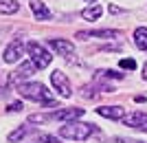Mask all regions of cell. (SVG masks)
Returning <instances> with one entry per match:
<instances>
[{
  "label": "cell",
  "mask_w": 147,
  "mask_h": 143,
  "mask_svg": "<svg viewBox=\"0 0 147 143\" xmlns=\"http://www.w3.org/2000/svg\"><path fill=\"white\" fill-rule=\"evenodd\" d=\"M29 5H31V11H33V16L37 20H51V11L42 0H31Z\"/></svg>",
  "instance_id": "30bf717a"
},
{
  "label": "cell",
  "mask_w": 147,
  "mask_h": 143,
  "mask_svg": "<svg viewBox=\"0 0 147 143\" xmlns=\"http://www.w3.org/2000/svg\"><path fill=\"white\" fill-rule=\"evenodd\" d=\"M49 46L53 51H55L57 55H61V57H66V60H70V57L75 55V46H73V42H68V40H57V37H53V40H49Z\"/></svg>",
  "instance_id": "5b68a950"
},
{
  "label": "cell",
  "mask_w": 147,
  "mask_h": 143,
  "mask_svg": "<svg viewBox=\"0 0 147 143\" xmlns=\"http://www.w3.org/2000/svg\"><path fill=\"white\" fill-rule=\"evenodd\" d=\"M123 123L129 125V128L145 130L147 128V112H132V115H125V117H123Z\"/></svg>",
  "instance_id": "ba28073f"
},
{
  "label": "cell",
  "mask_w": 147,
  "mask_h": 143,
  "mask_svg": "<svg viewBox=\"0 0 147 143\" xmlns=\"http://www.w3.org/2000/svg\"><path fill=\"white\" fill-rule=\"evenodd\" d=\"M35 64L33 62H24V64H20L18 68L11 73V77H9V84H22V79H26V77H31V75L35 73Z\"/></svg>",
  "instance_id": "8992f818"
},
{
  "label": "cell",
  "mask_w": 147,
  "mask_h": 143,
  "mask_svg": "<svg viewBox=\"0 0 147 143\" xmlns=\"http://www.w3.org/2000/svg\"><path fill=\"white\" fill-rule=\"evenodd\" d=\"M134 44L141 51H147V26H138L134 31Z\"/></svg>",
  "instance_id": "4fadbf2b"
},
{
  "label": "cell",
  "mask_w": 147,
  "mask_h": 143,
  "mask_svg": "<svg viewBox=\"0 0 147 143\" xmlns=\"http://www.w3.org/2000/svg\"><path fill=\"white\" fill-rule=\"evenodd\" d=\"M7 110H9V112H18V110H22V104H20V101H16V104H11Z\"/></svg>",
  "instance_id": "d6986e66"
},
{
  "label": "cell",
  "mask_w": 147,
  "mask_h": 143,
  "mask_svg": "<svg viewBox=\"0 0 147 143\" xmlns=\"http://www.w3.org/2000/svg\"><path fill=\"white\" fill-rule=\"evenodd\" d=\"M121 68H125V70H134V68H136V62L132 60V57H125V60H121Z\"/></svg>",
  "instance_id": "e0dca14e"
},
{
  "label": "cell",
  "mask_w": 147,
  "mask_h": 143,
  "mask_svg": "<svg viewBox=\"0 0 147 143\" xmlns=\"http://www.w3.org/2000/svg\"><path fill=\"white\" fill-rule=\"evenodd\" d=\"M97 77H108V79L112 77V79H121V77H123V73H114V70H99V75H97Z\"/></svg>",
  "instance_id": "2e32d148"
},
{
  "label": "cell",
  "mask_w": 147,
  "mask_h": 143,
  "mask_svg": "<svg viewBox=\"0 0 147 143\" xmlns=\"http://www.w3.org/2000/svg\"><path fill=\"white\" fill-rule=\"evenodd\" d=\"M22 55H24V44L20 42V40H13V42L5 49V53H2V60H5L7 64H13V62H18Z\"/></svg>",
  "instance_id": "52a82bcc"
},
{
  "label": "cell",
  "mask_w": 147,
  "mask_h": 143,
  "mask_svg": "<svg viewBox=\"0 0 147 143\" xmlns=\"http://www.w3.org/2000/svg\"><path fill=\"white\" fill-rule=\"evenodd\" d=\"M86 2H94V0H86Z\"/></svg>",
  "instance_id": "603a6c76"
},
{
  "label": "cell",
  "mask_w": 147,
  "mask_h": 143,
  "mask_svg": "<svg viewBox=\"0 0 147 143\" xmlns=\"http://www.w3.org/2000/svg\"><path fill=\"white\" fill-rule=\"evenodd\" d=\"M143 77L147 79V64H145V68H143Z\"/></svg>",
  "instance_id": "7402d4cb"
},
{
  "label": "cell",
  "mask_w": 147,
  "mask_h": 143,
  "mask_svg": "<svg viewBox=\"0 0 147 143\" xmlns=\"http://www.w3.org/2000/svg\"><path fill=\"white\" fill-rule=\"evenodd\" d=\"M101 13H103V7L101 5H92V7H88V9L81 11V18L88 20V22H94V20L101 18Z\"/></svg>",
  "instance_id": "7c38bea8"
},
{
  "label": "cell",
  "mask_w": 147,
  "mask_h": 143,
  "mask_svg": "<svg viewBox=\"0 0 147 143\" xmlns=\"http://www.w3.org/2000/svg\"><path fill=\"white\" fill-rule=\"evenodd\" d=\"M119 143H145V141H138V139H119Z\"/></svg>",
  "instance_id": "ffe728a7"
},
{
  "label": "cell",
  "mask_w": 147,
  "mask_h": 143,
  "mask_svg": "<svg viewBox=\"0 0 147 143\" xmlns=\"http://www.w3.org/2000/svg\"><path fill=\"white\" fill-rule=\"evenodd\" d=\"M92 132H97V128L92 123H84V121H68L59 128V137L70 139V141H86Z\"/></svg>",
  "instance_id": "7a4b0ae2"
},
{
  "label": "cell",
  "mask_w": 147,
  "mask_h": 143,
  "mask_svg": "<svg viewBox=\"0 0 147 143\" xmlns=\"http://www.w3.org/2000/svg\"><path fill=\"white\" fill-rule=\"evenodd\" d=\"M18 11H20V5L16 0H0V13L11 16V13H18Z\"/></svg>",
  "instance_id": "5bb4252c"
},
{
  "label": "cell",
  "mask_w": 147,
  "mask_h": 143,
  "mask_svg": "<svg viewBox=\"0 0 147 143\" xmlns=\"http://www.w3.org/2000/svg\"><path fill=\"white\" fill-rule=\"evenodd\" d=\"M40 143H59V141H57V137H51V134H42V137H40Z\"/></svg>",
  "instance_id": "ac0fdd59"
},
{
  "label": "cell",
  "mask_w": 147,
  "mask_h": 143,
  "mask_svg": "<svg viewBox=\"0 0 147 143\" xmlns=\"http://www.w3.org/2000/svg\"><path fill=\"white\" fill-rule=\"evenodd\" d=\"M77 37H79V40H88V37H103V40H110V37H121V31H112V29H103V31H79Z\"/></svg>",
  "instance_id": "9c48e42d"
},
{
  "label": "cell",
  "mask_w": 147,
  "mask_h": 143,
  "mask_svg": "<svg viewBox=\"0 0 147 143\" xmlns=\"http://www.w3.org/2000/svg\"><path fill=\"white\" fill-rule=\"evenodd\" d=\"M51 84H53V88H55L57 93L61 95V97H70L73 95V88H70V81H68V77L61 70H55V73H51Z\"/></svg>",
  "instance_id": "277c9868"
},
{
  "label": "cell",
  "mask_w": 147,
  "mask_h": 143,
  "mask_svg": "<svg viewBox=\"0 0 147 143\" xmlns=\"http://www.w3.org/2000/svg\"><path fill=\"white\" fill-rule=\"evenodd\" d=\"M110 13H121V9H119V7H114V5H110Z\"/></svg>",
  "instance_id": "44dd1931"
},
{
  "label": "cell",
  "mask_w": 147,
  "mask_h": 143,
  "mask_svg": "<svg viewBox=\"0 0 147 143\" xmlns=\"http://www.w3.org/2000/svg\"><path fill=\"white\" fill-rule=\"evenodd\" d=\"M18 93H20V97H24V99L37 101V104H44V106H49V108H55V106H57L55 97H53V95L46 90V86H44V84H40V81L20 84V86H18Z\"/></svg>",
  "instance_id": "6da1fadb"
},
{
  "label": "cell",
  "mask_w": 147,
  "mask_h": 143,
  "mask_svg": "<svg viewBox=\"0 0 147 143\" xmlns=\"http://www.w3.org/2000/svg\"><path fill=\"white\" fill-rule=\"evenodd\" d=\"M145 132H147V128H145Z\"/></svg>",
  "instance_id": "cb8c5ba5"
},
{
  "label": "cell",
  "mask_w": 147,
  "mask_h": 143,
  "mask_svg": "<svg viewBox=\"0 0 147 143\" xmlns=\"http://www.w3.org/2000/svg\"><path fill=\"white\" fill-rule=\"evenodd\" d=\"M26 134H29V128H24V125H22V128H18L16 132H11V134H9V141H11V143H18L20 139H24Z\"/></svg>",
  "instance_id": "9a60e30c"
},
{
  "label": "cell",
  "mask_w": 147,
  "mask_h": 143,
  "mask_svg": "<svg viewBox=\"0 0 147 143\" xmlns=\"http://www.w3.org/2000/svg\"><path fill=\"white\" fill-rule=\"evenodd\" d=\"M97 112L105 119H123L125 117L121 106H101V108H97Z\"/></svg>",
  "instance_id": "8fae6325"
},
{
  "label": "cell",
  "mask_w": 147,
  "mask_h": 143,
  "mask_svg": "<svg viewBox=\"0 0 147 143\" xmlns=\"http://www.w3.org/2000/svg\"><path fill=\"white\" fill-rule=\"evenodd\" d=\"M26 51H29L31 62L35 64V68H46V66L51 64V60H53V55H51L40 42H29L26 44Z\"/></svg>",
  "instance_id": "3957f363"
}]
</instances>
